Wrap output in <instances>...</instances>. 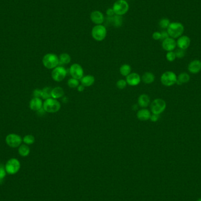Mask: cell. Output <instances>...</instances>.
<instances>
[{
    "label": "cell",
    "instance_id": "obj_41",
    "mask_svg": "<svg viewBox=\"0 0 201 201\" xmlns=\"http://www.w3.org/2000/svg\"><path fill=\"white\" fill-rule=\"evenodd\" d=\"M197 201H201V199H198Z\"/></svg>",
    "mask_w": 201,
    "mask_h": 201
},
{
    "label": "cell",
    "instance_id": "obj_30",
    "mask_svg": "<svg viewBox=\"0 0 201 201\" xmlns=\"http://www.w3.org/2000/svg\"><path fill=\"white\" fill-rule=\"evenodd\" d=\"M170 24H171L170 21L168 20V18H165L161 19V21H159V26L163 29L168 28Z\"/></svg>",
    "mask_w": 201,
    "mask_h": 201
},
{
    "label": "cell",
    "instance_id": "obj_14",
    "mask_svg": "<svg viewBox=\"0 0 201 201\" xmlns=\"http://www.w3.org/2000/svg\"><path fill=\"white\" fill-rule=\"evenodd\" d=\"M188 69L191 74H196L201 71V61L198 59H195L189 63L188 66Z\"/></svg>",
    "mask_w": 201,
    "mask_h": 201
},
{
    "label": "cell",
    "instance_id": "obj_40",
    "mask_svg": "<svg viewBox=\"0 0 201 201\" xmlns=\"http://www.w3.org/2000/svg\"><path fill=\"white\" fill-rule=\"evenodd\" d=\"M77 89H78L79 92H80V93L83 92L84 89H85V87L83 86V85H82V84L79 85L78 87H77Z\"/></svg>",
    "mask_w": 201,
    "mask_h": 201
},
{
    "label": "cell",
    "instance_id": "obj_31",
    "mask_svg": "<svg viewBox=\"0 0 201 201\" xmlns=\"http://www.w3.org/2000/svg\"><path fill=\"white\" fill-rule=\"evenodd\" d=\"M176 55L173 51H169L166 55V58L169 62H173L176 59Z\"/></svg>",
    "mask_w": 201,
    "mask_h": 201
},
{
    "label": "cell",
    "instance_id": "obj_11",
    "mask_svg": "<svg viewBox=\"0 0 201 201\" xmlns=\"http://www.w3.org/2000/svg\"><path fill=\"white\" fill-rule=\"evenodd\" d=\"M69 74L72 78L80 80L83 77V68L79 64L75 63L71 65Z\"/></svg>",
    "mask_w": 201,
    "mask_h": 201
},
{
    "label": "cell",
    "instance_id": "obj_26",
    "mask_svg": "<svg viewBox=\"0 0 201 201\" xmlns=\"http://www.w3.org/2000/svg\"><path fill=\"white\" fill-rule=\"evenodd\" d=\"M30 153V148L27 145H21L18 148V153L21 157H27Z\"/></svg>",
    "mask_w": 201,
    "mask_h": 201
},
{
    "label": "cell",
    "instance_id": "obj_7",
    "mask_svg": "<svg viewBox=\"0 0 201 201\" xmlns=\"http://www.w3.org/2000/svg\"><path fill=\"white\" fill-rule=\"evenodd\" d=\"M91 34L95 40L102 41L107 36V29L103 25H97L93 27Z\"/></svg>",
    "mask_w": 201,
    "mask_h": 201
},
{
    "label": "cell",
    "instance_id": "obj_21",
    "mask_svg": "<svg viewBox=\"0 0 201 201\" xmlns=\"http://www.w3.org/2000/svg\"><path fill=\"white\" fill-rule=\"evenodd\" d=\"M190 81V76L186 73H182L177 77V81L176 83L181 85L183 83H188Z\"/></svg>",
    "mask_w": 201,
    "mask_h": 201
},
{
    "label": "cell",
    "instance_id": "obj_5",
    "mask_svg": "<svg viewBox=\"0 0 201 201\" xmlns=\"http://www.w3.org/2000/svg\"><path fill=\"white\" fill-rule=\"evenodd\" d=\"M177 81V75L171 71L163 73L161 77V82L165 87H171L176 83Z\"/></svg>",
    "mask_w": 201,
    "mask_h": 201
},
{
    "label": "cell",
    "instance_id": "obj_39",
    "mask_svg": "<svg viewBox=\"0 0 201 201\" xmlns=\"http://www.w3.org/2000/svg\"><path fill=\"white\" fill-rule=\"evenodd\" d=\"M107 14L108 16H113L115 13H114V11H113V8H109L107 10Z\"/></svg>",
    "mask_w": 201,
    "mask_h": 201
},
{
    "label": "cell",
    "instance_id": "obj_35",
    "mask_svg": "<svg viewBox=\"0 0 201 201\" xmlns=\"http://www.w3.org/2000/svg\"><path fill=\"white\" fill-rule=\"evenodd\" d=\"M41 94H42V90L39 89H35L33 92V95L34 98H41Z\"/></svg>",
    "mask_w": 201,
    "mask_h": 201
},
{
    "label": "cell",
    "instance_id": "obj_6",
    "mask_svg": "<svg viewBox=\"0 0 201 201\" xmlns=\"http://www.w3.org/2000/svg\"><path fill=\"white\" fill-rule=\"evenodd\" d=\"M166 107V102L161 98H157L151 103V110L154 114L160 115L165 110Z\"/></svg>",
    "mask_w": 201,
    "mask_h": 201
},
{
    "label": "cell",
    "instance_id": "obj_17",
    "mask_svg": "<svg viewBox=\"0 0 201 201\" xmlns=\"http://www.w3.org/2000/svg\"><path fill=\"white\" fill-rule=\"evenodd\" d=\"M151 113L150 111L145 108H143L139 110L137 113V117L139 121H146L150 119L151 117Z\"/></svg>",
    "mask_w": 201,
    "mask_h": 201
},
{
    "label": "cell",
    "instance_id": "obj_8",
    "mask_svg": "<svg viewBox=\"0 0 201 201\" xmlns=\"http://www.w3.org/2000/svg\"><path fill=\"white\" fill-rule=\"evenodd\" d=\"M114 13L118 15H122L126 14L129 10V4L125 0H118L113 5Z\"/></svg>",
    "mask_w": 201,
    "mask_h": 201
},
{
    "label": "cell",
    "instance_id": "obj_12",
    "mask_svg": "<svg viewBox=\"0 0 201 201\" xmlns=\"http://www.w3.org/2000/svg\"><path fill=\"white\" fill-rule=\"evenodd\" d=\"M141 81V77L139 74L136 73H133L129 74L127 77H126V81L128 85L135 87L139 85Z\"/></svg>",
    "mask_w": 201,
    "mask_h": 201
},
{
    "label": "cell",
    "instance_id": "obj_18",
    "mask_svg": "<svg viewBox=\"0 0 201 201\" xmlns=\"http://www.w3.org/2000/svg\"><path fill=\"white\" fill-rule=\"evenodd\" d=\"M43 103L42 100L38 98H34L30 101V107L31 110L38 111L40 109L43 108Z\"/></svg>",
    "mask_w": 201,
    "mask_h": 201
},
{
    "label": "cell",
    "instance_id": "obj_2",
    "mask_svg": "<svg viewBox=\"0 0 201 201\" xmlns=\"http://www.w3.org/2000/svg\"><path fill=\"white\" fill-rule=\"evenodd\" d=\"M43 64L45 68L53 69L59 65V57L53 53L47 54L43 58Z\"/></svg>",
    "mask_w": 201,
    "mask_h": 201
},
{
    "label": "cell",
    "instance_id": "obj_20",
    "mask_svg": "<svg viewBox=\"0 0 201 201\" xmlns=\"http://www.w3.org/2000/svg\"><path fill=\"white\" fill-rule=\"evenodd\" d=\"M80 81L81 84L83 85L85 87H89L93 85L95 83V79L93 75H87L83 76V77L80 79Z\"/></svg>",
    "mask_w": 201,
    "mask_h": 201
},
{
    "label": "cell",
    "instance_id": "obj_9",
    "mask_svg": "<svg viewBox=\"0 0 201 201\" xmlns=\"http://www.w3.org/2000/svg\"><path fill=\"white\" fill-rule=\"evenodd\" d=\"M67 75L66 69L62 66H58L53 69L51 73L52 78L56 82H61L65 78Z\"/></svg>",
    "mask_w": 201,
    "mask_h": 201
},
{
    "label": "cell",
    "instance_id": "obj_15",
    "mask_svg": "<svg viewBox=\"0 0 201 201\" xmlns=\"http://www.w3.org/2000/svg\"><path fill=\"white\" fill-rule=\"evenodd\" d=\"M191 44V39L186 35H182L178 38L177 41V46L179 48L182 49H187Z\"/></svg>",
    "mask_w": 201,
    "mask_h": 201
},
{
    "label": "cell",
    "instance_id": "obj_37",
    "mask_svg": "<svg viewBox=\"0 0 201 201\" xmlns=\"http://www.w3.org/2000/svg\"><path fill=\"white\" fill-rule=\"evenodd\" d=\"M152 38H153V39H154L155 40L161 39V33H159V32L153 33V34H152Z\"/></svg>",
    "mask_w": 201,
    "mask_h": 201
},
{
    "label": "cell",
    "instance_id": "obj_23",
    "mask_svg": "<svg viewBox=\"0 0 201 201\" xmlns=\"http://www.w3.org/2000/svg\"><path fill=\"white\" fill-rule=\"evenodd\" d=\"M64 91L63 88L60 87H55L52 89L51 91V97L54 99H58L64 96Z\"/></svg>",
    "mask_w": 201,
    "mask_h": 201
},
{
    "label": "cell",
    "instance_id": "obj_28",
    "mask_svg": "<svg viewBox=\"0 0 201 201\" xmlns=\"http://www.w3.org/2000/svg\"><path fill=\"white\" fill-rule=\"evenodd\" d=\"M67 84H68L69 88H76L78 87L79 85V82L78 79L71 78L69 79Z\"/></svg>",
    "mask_w": 201,
    "mask_h": 201
},
{
    "label": "cell",
    "instance_id": "obj_38",
    "mask_svg": "<svg viewBox=\"0 0 201 201\" xmlns=\"http://www.w3.org/2000/svg\"><path fill=\"white\" fill-rule=\"evenodd\" d=\"M161 39H162V40L167 39V38L169 37V35L168 34V33L167 31H162V33H161Z\"/></svg>",
    "mask_w": 201,
    "mask_h": 201
},
{
    "label": "cell",
    "instance_id": "obj_36",
    "mask_svg": "<svg viewBox=\"0 0 201 201\" xmlns=\"http://www.w3.org/2000/svg\"><path fill=\"white\" fill-rule=\"evenodd\" d=\"M159 118V115H157V114H154L153 113L152 115H151V117H150V120L151 122H153V123H155V122H157L158 121Z\"/></svg>",
    "mask_w": 201,
    "mask_h": 201
},
{
    "label": "cell",
    "instance_id": "obj_29",
    "mask_svg": "<svg viewBox=\"0 0 201 201\" xmlns=\"http://www.w3.org/2000/svg\"><path fill=\"white\" fill-rule=\"evenodd\" d=\"M23 142L26 145H31L33 144L35 142V138L31 135H27L25 136L23 138Z\"/></svg>",
    "mask_w": 201,
    "mask_h": 201
},
{
    "label": "cell",
    "instance_id": "obj_32",
    "mask_svg": "<svg viewBox=\"0 0 201 201\" xmlns=\"http://www.w3.org/2000/svg\"><path fill=\"white\" fill-rule=\"evenodd\" d=\"M117 87L118 89H123L125 88V87L127 85V83L126 80L124 79H119L117 82Z\"/></svg>",
    "mask_w": 201,
    "mask_h": 201
},
{
    "label": "cell",
    "instance_id": "obj_19",
    "mask_svg": "<svg viewBox=\"0 0 201 201\" xmlns=\"http://www.w3.org/2000/svg\"><path fill=\"white\" fill-rule=\"evenodd\" d=\"M150 98L147 94H141L138 99V105L142 108H147L150 103Z\"/></svg>",
    "mask_w": 201,
    "mask_h": 201
},
{
    "label": "cell",
    "instance_id": "obj_22",
    "mask_svg": "<svg viewBox=\"0 0 201 201\" xmlns=\"http://www.w3.org/2000/svg\"><path fill=\"white\" fill-rule=\"evenodd\" d=\"M155 79V77L154 74L151 72H146L142 75V81L146 84H151L153 83Z\"/></svg>",
    "mask_w": 201,
    "mask_h": 201
},
{
    "label": "cell",
    "instance_id": "obj_27",
    "mask_svg": "<svg viewBox=\"0 0 201 201\" xmlns=\"http://www.w3.org/2000/svg\"><path fill=\"white\" fill-rule=\"evenodd\" d=\"M53 89L48 87H46L42 89L41 98L45 100L52 98L51 97V91Z\"/></svg>",
    "mask_w": 201,
    "mask_h": 201
},
{
    "label": "cell",
    "instance_id": "obj_13",
    "mask_svg": "<svg viewBox=\"0 0 201 201\" xmlns=\"http://www.w3.org/2000/svg\"><path fill=\"white\" fill-rule=\"evenodd\" d=\"M162 47L163 49L168 52L169 51H173V50L175 49L177 47V42L175 40L172 38H168L167 39L163 40Z\"/></svg>",
    "mask_w": 201,
    "mask_h": 201
},
{
    "label": "cell",
    "instance_id": "obj_16",
    "mask_svg": "<svg viewBox=\"0 0 201 201\" xmlns=\"http://www.w3.org/2000/svg\"><path fill=\"white\" fill-rule=\"evenodd\" d=\"M91 20L94 24L97 25H101L104 20L103 14L99 11H94L90 16Z\"/></svg>",
    "mask_w": 201,
    "mask_h": 201
},
{
    "label": "cell",
    "instance_id": "obj_4",
    "mask_svg": "<svg viewBox=\"0 0 201 201\" xmlns=\"http://www.w3.org/2000/svg\"><path fill=\"white\" fill-rule=\"evenodd\" d=\"M5 171L9 175H15L20 171L21 163L16 158H11L5 165Z\"/></svg>",
    "mask_w": 201,
    "mask_h": 201
},
{
    "label": "cell",
    "instance_id": "obj_25",
    "mask_svg": "<svg viewBox=\"0 0 201 201\" xmlns=\"http://www.w3.org/2000/svg\"><path fill=\"white\" fill-rule=\"evenodd\" d=\"M131 67L128 64H123L119 68V73L123 77H127L131 73Z\"/></svg>",
    "mask_w": 201,
    "mask_h": 201
},
{
    "label": "cell",
    "instance_id": "obj_1",
    "mask_svg": "<svg viewBox=\"0 0 201 201\" xmlns=\"http://www.w3.org/2000/svg\"><path fill=\"white\" fill-rule=\"evenodd\" d=\"M184 31V27L180 23H172L167 28V32L172 38H177L182 35Z\"/></svg>",
    "mask_w": 201,
    "mask_h": 201
},
{
    "label": "cell",
    "instance_id": "obj_34",
    "mask_svg": "<svg viewBox=\"0 0 201 201\" xmlns=\"http://www.w3.org/2000/svg\"><path fill=\"white\" fill-rule=\"evenodd\" d=\"M7 172L5 171V167L3 165H0V182L3 181L7 175Z\"/></svg>",
    "mask_w": 201,
    "mask_h": 201
},
{
    "label": "cell",
    "instance_id": "obj_10",
    "mask_svg": "<svg viewBox=\"0 0 201 201\" xmlns=\"http://www.w3.org/2000/svg\"><path fill=\"white\" fill-rule=\"evenodd\" d=\"M23 141L21 137L15 133H10L5 138L7 144L11 148H17L20 147Z\"/></svg>",
    "mask_w": 201,
    "mask_h": 201
},
{
    "label": "cell",
    "instance_id": "obj_33",
    "mask_svg": "<svg viewBox=\"0 0 201 201\" xmlns=\"http://www.w3.org/2000/svg\"><path fill=\"white\" fill-rule=\"evenodd\" d=\"M175 53L176 57H177V58H179V59H181V58H183V57L185 56L186 52H185V49L179 48V49L176 50V51L175 52Z\"/></svg>",
    "mask_w": 201,
    "mask_h": 201
},
{
    "label": "cell",
    "instance_id": "obj_24",
    "mask_svg": "<svg viewBox=\"0 0 201 201\" xmlns=\"http://www.w3.org/2000/svg\"><path fill=\"white\" fill-rule=\"evenodd\" d=\"M71 61V58L67 53H63L59 55V65H67L70 63Z\"/></svg>",
    "mask_w": 201,
    "mask_h": 201
},
{
    "label": "cell",
    "instance_id": "obj_3",
    "mask_svg": "<svg viewBox=\"0 0 201 201\" xmlns=\"http://www.w3.org/2000/svg\"><path fill=\"white\" fill-rule=\"evenodd\" d=\"M43 108L47 113H57L61 108V103L55 99L49 98L45 101Z\"/></svg>",
    "mask_w": 201,
    "mask_h": 201
}]
</instances>
